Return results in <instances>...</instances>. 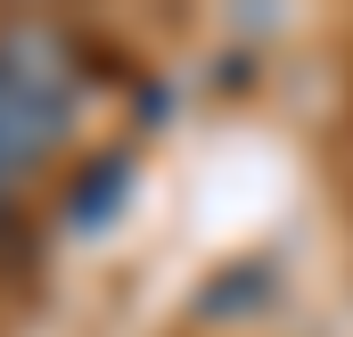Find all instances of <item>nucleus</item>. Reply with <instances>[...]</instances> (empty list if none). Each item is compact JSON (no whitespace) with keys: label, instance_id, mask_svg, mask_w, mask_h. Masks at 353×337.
Listing matches in <instances>:
<instances>
[{"label":"nucleus","instance_id":"1","mask_svg":"<svg viewBox=\"0 0 353 337\" xmlns=\"http://www.w3.org/2000/svg\"><path fill=\"white\" fill-rule=\"evenodd\" d=\"M66 107H74V90H66V75L41 66L33 41L0 50V181H17L25 165L50 157V140L66 132Z\"/></svg>","mask_w":353,"mask_h":337}]
</instances>
